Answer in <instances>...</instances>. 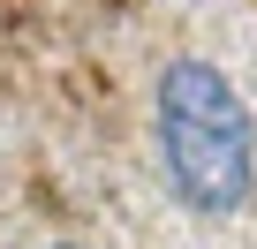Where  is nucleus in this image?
<instances>
[{"mask_svg": "<svg viewBox=\"0 0 257 249\" xmlns=\"http://www.w3.org/2000/svg\"><path fill=\"white\" fill-rule=\"evenodd\" d=\"M152 144H159V174H167L182 211L234 219L257 196V121H249L242 91L227 83V68L189 61V53L159 68V83H152Z\"/></svg>", "mask_w": 257, "mask_h": 249, "instance_id": "nucleus-1", "label": "nucleus"}, {"mask_svg": "<svg viewBox=\"0 0 257 249\" xmlns=\"http://www.w3.org/2000/svg\"><path fill=\"white\" fill-rule=\"evenodd\" d=\"M53 249H83V241H53Z\"/></svg>", "mask_w": 257, "mask_h": 249, "instance_id": "nucleus-2", "label": "nucleus"}]
</instances>
